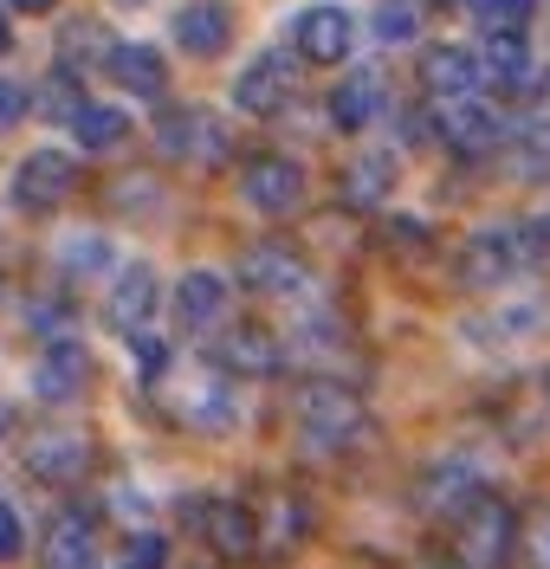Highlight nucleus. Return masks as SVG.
<instances>
[{"label":"nucleus","mask_w":550,"mask_h":569,"mask_svg":"<svg viewBox=\"0 0 550 569\" xmlns=\"http://www.w3.org/2000/svg\"><path fill=\"white\" fill-rule=\"evenodd\" d=\"M240 201L253 213H298L304 208V169H298L292 156H279V149H259L240 162Z\"/></svg>","instance_id":"obj_11"},{"label":"nucleus","mask_w":550,"mask_h":569,"mask_svg":"<svg viewBox=\"0 0 550 569\" xmlns=\"http://www.w3.org/2000/svg\"><path fill=\"white\" fill-rule=\"evenodd\" d=\"M7 7H13V13H52L59 0H7Z\"/></svg>","instance_id":"obj_41"},{"label":"nucleus","mask_w":550,"mask_h":569,"mask_svg":"<svg viewBox=\"0 0 550 569\" xmlns=\"http://www.w3.org/2000/svg\"><path fill=\"white\" fill-rule=\"evenodd\" d=\"M78 104H84V98L72 91V71L46 78V98H39V110H46V117H78Z\"/></svg>","instance_id":"obj_37"},{"label":"nucleus","mask_w":550,"mask_h":569,"mask_svg":"<svg viewBox=\"0 0 550 569\" xmlns=\"http://www.w3.org/2000/svg\"><path fill=\"white\" fill-rule=\"evenodd\" d=\"M382 247H389V252H428L434 240H428V227H421V220H389V227H382Z\"/></svg>","instance_id":"obj_38"},{"label":"nucleus","mask_w":550,"mask_h":569,"mask_svg":"<svg viewBox=\"0 0 550 569\" xmlns=\"http://www.w3.org/2000/svg\"><path fill=\"white\" fill-rule=\"evenodd\" d=\"M7 433H13V408L0 401V447H7Z\"/></svg>","instance_id":"obj_42"},{"label":"nucleus","mask_w":550,"mask_h":569,"mask_svg":"<svg viewBox=\"0 0 550 569\" xmlns=\"http://www.w3.org/2000/svg\"><path fill=\"white\" fill-rule=\"evenodd\" d=\"M538 233H544V247H550V213H544V220H538Z\"/></svg>","instance_id":"obj_44"},{"label":"nucleus","mask_w":550,"mask_h":569,"mask_svg":"<svg viewBox=\"0 0 550 569\" xmlns=\"http://www.w3.org/2000/svg\"><path fill=\"white\" fill-rule=\"evenodd\" d=\"M130 356H137V369H143V382H162L169 376V343L162 337H130Z\"/></svg>","instance_id":"obj_36"},{"label":"nucleus","mask_w":550,"mask_h":569,"mask_svg":"<svg viewBox=\"0 0 550 569\" xmlns=\"http://www.w3.org/2000/svg\"><path fill=\"white\" fill-rule=\"evenodd\" d=\"M512 162L524 181H544L550 176V123H531V130H518L512 137Z\"/></svg>","instance_id":"obj_32"},{"label":"nucleus","mask_w":550,"mask_h":569,"mask_svg":"<svg viewBox=\"0 0 550 569\" xmlns=\"http://www.w3.org/2000/svg\"><path fill=\"white\" fill-rule=\"evenodd\" d=\"M156 305H162V279L149 272V266H123L104 291V318L110 330L130 343V337H143L149 323H156Z\"/></svg>","instance_id":"obj_15"},{"label":"nucleus","mask_w":550,"mask_h":569,"mask_svg":"<svg viewBox=\"0 0 550 569\" xmlns=\"http://www.w3.org/2000/svg\"><path fill=\"white\" fill-rule=\"evenodd\" d=\"M27 318H33V337H46V343H72V298H39Z\"/></svg>","instance_id":"obj_33"},{"label":"nucleus","mask_w":550,"mask_h":569,"mask_svg":"<svg viewBox=\"0 0 550 569\" xmlns=\"http://www.w3.org/2000/svg\"><path fill=\"white\" fill-rule=\"evenodd\" d=\"M538 389H544V401H550V369H544V382H538Z\"/></svg>","instance_id":"obj_45"},{"label":"nucleus","mask_w":550,"mask_h":569,"mask_svg":"<svg viewBox=\"0 0 550 569\" xmlns=\"http://www.w3.org/2000/svg\"><path fill=\"white\" fill-rule=\"evenodd\" d=\"M117 7H149V0H117Z\"/></svg>","instance_id":"obj_46"},{"label":"nucleus","mask_w":550,"mask_h":569,"mask_svg":"<svg viewBox=\"0 0 550 569\" xmlns=\"http://www.w3.org/2000/svg\"><path fill=\"white\" fill-rule=\"evenodd\" d=\"M253 518H259V557H292L298 543L311 537V525H318L311 498L292 492V486H272V492H259V498H253Z\"/></svg>","instance_id":"obj_13"},{"label":"nucleus","mask_w":550,"mask_h":569,"mask_svg":"<svg viewBox=\"0 0 550 569\" xmlns=\"http://www.w3.org/2000/svg\"><path fill=\"white\" fill-rule=\"evenodd\" d=\"M117 569H169V537L162 531H137L123 543V563Z\"/></svg>","instance_id":"obj_35"},{"label":"nucleus","mask_w":550,"mask_h":569,"mask_svg":"<svg viewBox=\"0 0 550 569\" xmlns=\"http://www.w3.org/2000/svg\"><path fill=\"white\" fill-rule=\"evenodd\" d=\"M72 130H78L84 149H117V142L130 137V117H123L117 104H78Z\"/></svg>","instance_id":"obj_30"},{"label":"nucleus","mask_w":550,"mask_h":569,"mask_svg":"<svg viewBox=\"0 0 550 569\" xmlns=\"http://www.w3.org/2000/svg\"><path fill=\"white\" fill-rule=\"evenodd\" d=\"M440 142L447 149H460V156H492L499 142H506V123H499V110L479 104V98H453V104H440Z\"/></svg>","instance_id":"obj_20"},{"label":"nucleus","mask_w":550,"mask_h":569,"mask_svg":"<svg viewBox=\"0 0 550 569\" xmlns=\"http://www.w3.org/2000/svg\"><path fill=\"white\" fill-rule=\"evenodd\" d=\"M286 415H292L298 453H311V460H350L376 440V415H369L363 389L343 376H304L286 401Z\"/></svg>","instance_id":"obj_1"},{"label":"nucleus","mask_w":550,"mask_h":569,"mask_svg":"<svg viewBox=\"0 0 550 569\" xmlns=\"http://www.w3.org/2000/svg\"><path fill=\"white\" fill-rule=\"evenodd\" d=\"M91 376H98V362H91L84 343H46V356L33 362V395L46 408H66L91 389Z\"/></svg>","instance_id":"obj_17"},{"label":"nucleus","mask_w":550,"mask_h":569,"mask_svg":"<svg viewBox=\"0 0 550 569\" xmlns=\"http://www.w3.org/2000/svg\"><path fill=\"white\" fill-rule=\"evenodd\" d=\"M544 305L538 298H524V305H499L492 318H479L473 330H479V343H518V337H531V330H544Z\"/></svg>","instance_id":"obj_28"},{"label":"nucleus","mask_w":550,"mask_h":569,"mask_svg":"<svg viewBox=\"0 0 550 569\" xmlns=\"http://www.w3.org/2000/svg\"><path fill=\"white\" fill-rule=\"evenodd\" d=\"M0 298H7V279H0Z\"/></svg>","instance_id":"obj_47"},{"label":"nucleus","mask_w":550,"mask_h":569,"mask_svg":"<svg viewBox=\"0 0 550 569\" xmlns=\"http://www.w3.org/2000/svg\"><path fill=\"white\" fill-rule=\"evenodd\" d=\"M227 39H233V7L227 0H188L176 13V46L188 59H220Z\"/></svg>","instance_id":"obj_22"},{"label":"nucleus","mask_w":550,"mask_h":569,"mask_svg":"<svg viewBox=\"0 0 550 569\" xmlns=\"http://www.w3.org/2000/svg\"><path fill=\"white\" fill-rule=\"evenodd\" d=\"M104 557V525L91 505H59L46 518V569H98Z\"/></svg>","instance_id":"obj_14"},{"label":"nucleus","mask_w":550,"mask_h":569,"mask_svg":"<svg viewBox=\"0 0 550 569\" xmlns=\"http://www.w3.org/2000/svg\"><path fill=\"white\" fill-rule=\"evenodd\" d=\"M91 466H98V447H91V433H78V427H46V433L27 440V472H33L39 486H52V492L84 486Z\"/></svg>","instance_id":"obj_9"},{"label":"nucleus","mask_w":550,"mask_h":569,"mask_svg":"<svg viewBox=\"0 0 550 569\" xmlns=\"http://www.w3.org/2000/svg\"><path fill=\"white\" fill-rule=\"evenodd\" d=\"M214 369L233 382H266L286 369V337L266 323H220L214 330Z\"/></svg>","instance_id":"obj_8"},{"label":"nucleus","mask_w":550,"mask_h":569,"mask_svg":"<svg viewBox=\"0 0 550 569\" xmlns=\"http://www.w3.org/2000/svg\"><path fill=\"white\" fill-rule=\"evenodd\" d=\"M233 279L247 284L253 298H304L311 291V259L292 240H253V247L240 252Z\"/></svg>","instance_id":"obj_6"},{"label":"nucleus","mask_w":550,"mask_h":569,"mask_svg":"<svg viewBox=\"0 0 550 569\" xmlns=\"http://www.w3.org/2000/svg\"><path fill=\"white\" fill-rule=\"evenodd\" d=\"M292 59L286 52H259L253 66L233 78V104L247 110V117H279V110L292 104Z\"/></svg>","instance_id":"obj_19"},{"label":"nucleus","mask_w":550,"mask_h":569,"mask_svg":"<svg viewBox=\"0 0 550 569\" xmlns=\"http://www.w3.org/2000/svg\"><path fill=\"white\" fill-rule=\"evenodd\" d=\"M421 84H428V98H440V104L473 98L479 91V59L467 52V46H428V52H421Z\"/></svg>","instance_id":"obj_24"},{"label":"nucleus","mask_w":550,"mask_h":569,"mask_svg":"<svg viewBox=\"0 0 550 569\" xmlns=\"http://www.w3.org/2000/svg\"><path fill=\"white\" fill-rule=\"evenodd\" d=\"M492 492V472L479 460L473 447H453V453H434V460L414 472V511L428 518V525H447V518H460L473 498Z\"/></svg>","instance_id":"obj_5"},{"label":"nucleus","mask_w":550,"mask_h":569,"mask_svg":"<svg viewBox=\"0 0 550 569\" xmlns=\"http://www.w3.org/2000/svg\"><path fill=\"white\" fill-rule=\"evenodd\" d=\"M518 569H550V498L518 505Z\"/></svg>","instance_id":"obj_29"},{"label":"nucleus","mask_w":550,"mask_h":569,"mask_svg":"<svg viewBox=\"0 0 550 569\" xmlns=\"http://www.w3.org/2000/svg\"><path fill=\"white\" fill-rule=\"evenodd\" d=\"M72 188H78V156H66V149H33L13 169V208L52 213L59 201H72Z\"/></svg>","instance_id":"obj_12"},{"label":"nucleus","mask_w":550,"mask_h":569,"mask_svg":"<svg viewBox=\"0 0 550 569\" xmlns=\"http://www.w3.org/2000/svg\"><path fill=\"white\" fill-rule=\"evenodd\" d=\"M376 104H382L376 71H357V78H343V84L330 91V123H337V130H369Z\"/></svg>","instance_id":"obj_26"},{"label":"nucleus","mask_w":550,"mask_h":569,"mask_svg":"<svg viewBox=\"0 0 550 569\" xmlns=\"http://www.w3.org/2000/svg\"><path fill=\"white\" fill-rule=\"evenodd\" d=\"M156 142H162V156H176L188 169H220V162L233 156V137L220 130L214 110H201V104L169 110V117L156 123Z\"/></svg>","instance_id":"obj_7"},{"label":"nucleus","mask_w":550,"mask_h":569,"mask_svg":"<svg viewBox=\"0 0 550 569\" xmlns=\"http://www.w3.org/2000/svg\"><path fill=\"white\" fill-rule=\"evenodd\" d=\"M7 46H13V27H7V13H0V52H7Z\"/></svg>","instance_id":"obj_43"},{"label":"nucleus","mask_w":550,"mask_h":569,"mask_svg":"<svg viewBox=\"0 0 550 569\" xmlns=\"http://www.w3.org/2000/svg\"><path fill=\"white\" fill-rule=\"evenodd\" d=\"M479 13V27L486 33H518L524 27V13H531V0H467Z\"/></svg>","instance_id":"obj_34"},{"label":"nucleus","mask_w":550,"mask_h":569,"mask_svg":"<svg viewBox=\"0 0 550 569\" xmlns=\"http://www.w3.org/2000/svg\"><path fill=\"white\" fill-rule=\"evenodd\" d=\"M104 71L130 91V98H162V84H169V66H162L156 46H110Z\"/></svg>","instance_id":"obj_25"},{"label":"nucleus","mask_w":550,"mask_h":569,"mask_svg":"<svg viewBox=\"0 0 550 569\" xmlns=\"http://www.w3.org/2000/svg\"><path fill=\"white\" fill-rule=\"evenodd\" d=\"M292 46L298 59H311V66H343L350 59V46H357V20H350V7H304L292 20Z\"/></svg>","instance_id":"obj_16"},{"label":"nucleus","mask_w":550,"mask_h":569,"mask_svg":"<svg viewBox=\"0 0 550 569\" xmlns=\"http://www.w3.org/2000/svg\"><path fill=\"white\" fill-rule=\"evenodd\" d=\"M428 13H434V0H376V39L402 46L428 27Z\"/></svg>","instance_id":"obj_31"},{"label":"nucleus","mask_w":550,"mask_h":569,"mask_svg":"<svg viewBox=\"0 0 550 569\" xmlns=\"http://www.w3.org/2000/svg\"><path fill=\"white\" fill-rule=\"evenodd\" d=\"M27 110H33L27 84H20V78H0V130H20V123H27Z\"/></svg>","instance_id":"obj_39"},{"label":"nucleus","mask_w":550,"mask_h":569,"mask_svg":"<svg viewBox=\"0 0 550 569\" xmlns=\"http://www.w3.org/2000/svg\"><path fill=\"white\" fill-rule=\"evenodd\" d=\"M169 408H176V421H182L188 433H208V440H220V433L240 427V389H233V376H220V369L194 376L182 389H169Z\"/></svg>","instance_id":"obj_10"},{"label":"nucleus","mask_w":550,"mask_h":569,"mask_svg":"<svg viewBox=\"0 0 550 569\" xmlns=\"http://www.w3.org/2000/svg\"><path fill=\"white\" fill-rule=\"evenodd\" d=\"M182 525L194 531V543H201L214 563H253L259 557L253 498H240V492H188L182 498Z\"/></svg>","instance_id":"obj_4"},{"label":"nucleus","mask_w":550,"mask_h":569,"mask_svg":"<svg viewBox=\"0 0 550 569\" xmlns=\"http://www.w3.org/2000/svg\"><path fill=\"white\" fill-rule=\"evenodd\" d=\"M396 176H402L396 149H363V156H350V162H343L337 194H343L350 208H382V201L396 194Z\"/></svg>","instance_id":"obj_21"},{"label":"nucleus","mask_w":550,"mask_h":569,"mask_svg":"<svg viewBox=\"0 0 550 569\" xmlns=\"http://www.w3.org/2000/svg\"><path fill=\"white\" fill-rule=\"evenodd\" d=\"M479 84L506 91V98H531L538 91V66L524 52L518 33H486V66H479Z\"/></svg>","instance_id":"obj_23"},{"label":"nucleus","mask_w":550,"mask_h":569,"mask_svg":"<svg viewBox=\"0 0 550 569\" xmlns=\"http://www.w3.org/2000/svg\"><path fill=\"white\" fill-rule=\"evenodd\" d=\"M110 266H117V252H110L104 233H72V240L59 247V272L72 284H104Z\"/></svg>","instance_id":"obj_27"},{"label":"nucleus","mask_w":550,"mask_h":569,"mask_svg":"<svg viewBox=\"0 0 550 569\" xmlns=\"http://www.w3.org/2000/svg\"><path fill=\"white\" fill-rule=\"evenodd\" d=\"M194 569H214V563H194Z\"/></svg>","instance_id":"obj_48"},{"label":"nucleus","mask_w":550,"mask_h":569,"mask_svg":"<svg viewBox=\"0 0 550 569\" xmlns=\"http://www.w3.org/2000/svg\"><path fill=\"white\" fill-rule=\"evenodd\" d=\"M440 569H518V505L499 486L440 525Z\"/></svg>","instance_id":"obj_3"},{"label":"nucleus","mask_w":550,"mask_h":569,"mask_svg":"<svg viewBox=\"0 0 550 569\" xmlns=\"http://www.w3.org/2000/svg\"><path fill=\"white\" fill-rule=\"evenodd\" d=\"M20 550H27V525H20V511L0 498V563H13Z\"/></svg>","instance_id":"obj_40"},{"label":"nucleus","mask_w":550,"mask_h":569,"mask_svg":"<svg viewBox=\"0 0 550 569\" xmlns=\"http://www.w3.org/2000/svg\"><path fill=\"white\" fill-rule=\"evenodd\" d=\"M227 305H233V284L220 279V272H182L176 279V323H182L188 337H214L220 323H227Z\"/></svg>","instance_id":"obj_18"},{"label":"nucleus","mask_w":550,"mask_h":569,"mask_svg":"<svg viewBox=\"0 0 550 569\" xmlns=\"http://www.w3.org/2000/svg\"><path fill=\"white\" fill-rule=\"evenodd\" d=\"M544 266H550V247L538 233V220H486V227L467 233V247L453 259L460 284L479 291V298H506L518 279H531Z\"/></svg>","instance_id":"obj_2"}]
</instances>
